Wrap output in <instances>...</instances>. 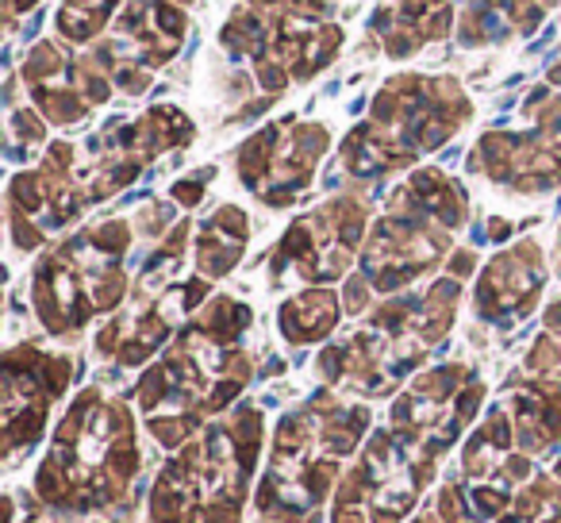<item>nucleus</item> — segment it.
Returning a JSON list of instances; mask_svg holds the SVG:
<instances>
[{
    "label": "nucleus",
    "mask_w": 561,
    "mask_h": 523,
    "mask_svg": "<svg viewBox=\"0 0 561 523\" xmlns=\"http://www.w3.org/2000/svg\"><path fill=\"white\" fill-rule=\"evenodd\" d=\"M131 474L135 446L127 412L85 393L58 428L55 451L39 469V497L66 508H96L127 489Z\"/></svg>",
    "instance_id": "1"
},
{
    "label": "nucleus",
    "mask_w": 561,
    "mask_h": 523,
    "mask_svg": "<svg viewBox=\"0 0 561 523\" xmlns=\"http://www.w3.org/2000/svg\"><path fill=\"white\" fill-rule=\"evenodd\" d=\"M257 416H239L231 428L185 451L150 497L154 523H234L254 466Z\"/></svg>",
    "instance_id": "2"
},
{
    "label": "nucleus",
    "mask_w": 561,
    "mask_h": 523,
    "mask_svg": "<svg viewBox=\"0 0 561 523\" xmlns=\"http://www.w3.org/2000/svg\"><path fill=\"white\" fill-rule=\"evenodd\" d=\"M362 428H366V412L343 405L335 408L331 400H323L316 412L285 423L277 446H273V469L265 477V512L273 508L289 515L312 512L316 500L335 481L343 454L358 443Z\"/></svg>",
    "instance_id": "3"
},
{
    "label": "nucleus",
    "mask_w": 561,
    "mask_h": 523,
    "mask_svg": "<svg viewBox=\"0 0 561 523\" xmlns=\"http://www.w3.org/2000/svg\"><path fill=\"white\" fill-rule=\"evenodd\" d=\"M427 462H415L392 439H377L335 500V523H392L420 492Z\"/></svg>",
    "instance_id": "4"
}]
</instances>
